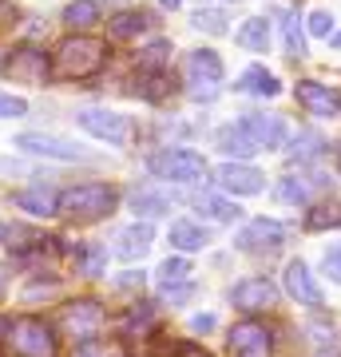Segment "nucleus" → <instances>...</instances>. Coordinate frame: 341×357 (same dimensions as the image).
<instances>
[{
  "mask_svg": "<svg viewBox=\"0 0 341 357\" xmlns=\"http://www.w3.org/2000/svg\"><path fill=\"white\" fill-rule=\"evenodd\" d=\"M227 354L230 357H270L274 354V337L262 321H238L227 337Z\"/></svg>",
  "mask_w": 341,
  "mask_h": 357,
  "instance_id": "1a4fd4ad",
  "label": "nucleus"
},
{
  "mask_svg": "<svg viewBox=\"0 0 341 357\" xmlns=\"http://www.w3.org/2000/svg\"><path fill=\"white\" fill-rule=\"evenodd\" d=\"M103 60H107V48H103L100 40L72 36V40H63L60 48H56L52 72H56L60 79H88L103 68Z\"/></svg>",
  "mask_w": 341,
  "mask_h": 357,
  "instance_id": "f257e3e1",
  "label": "nucleus"
},
{
  "mask_svg": "<svg viewBox=\"0 0 341 357\" xmlns=\"http://www.w3.org/2000/svg\"><path fill=\"white\" fill-rule=\"evenodd\" d=\"M230 302H234L242 314H262V310H270L278 302V286L270 278H246L230 290Z\"/></svg>",
  "mask_w": 341,
  "mask_h": 357,
  "instance_id": "f8f14e48",
  "label": "nucleus"
},
{
  "mask_svg": "<svg viewBox=\"0 0 341 357\" xmlns=\"http://www.w3.org/2000/svg\"><path fill=\"white\" fill-rule=\"evenodd\" d=\"M107 28H112L115 40H135L143 28H147V16H143V13H119V16L107 20Z\"/></svg>",
  "mask_w": 341,
  "mask_h": 357,
  "instance_id": "a878e982",
  "label": "nucleus"
},
{
  "mask_svg": "<svg viewBox=\"0 0 341 357\" xmlns=\"http://www.w3.org/2000/svg\"><path fill=\"white\" fill-rule=\"evenodd\" d=\"M310 32H314V36H329V32H333V16H329V13H314V16H310Z\"/></svg>",
  "mask_w": 341,
  "mask_h": 357,
  "instance_id": "58836bf2",
  "label": "nucleus"
},
{
  "mask_svg": "<svg viewBox=\"0 0 341 357\" xmlns=\"http://www.w3.org/2000/svg\"><path fill=\"white\" fill-rule=\"evenodd\" d=\"M115 286H119V290H131V286H143V278H139V274H123Z\"/></svg>",
  "mask_w": 341,
  "mask_h": 357,
  "instance_id": "37998d69",
  "label": "nucleus"
},
{
  "mask_svg": "<svg viewBox=\"0 0 341 357\" xmlns=\"http://www.w3.org/2000/svg\"><path fill=\"white\" fill-rule=\"evenodd\" d=\"M79 128L91 131L96 139H107L112 147H123V143H131V135H135V128H131V119L119 112H100V107H88V112H79Z\"/></svg>",
  "mask_w": 341,
  "mask_h": 357,
  "instance_id": "6e6552de",
  "label": "nucleus"
},
{
  "mask_svg": "<svg viewBox=\"0 0 341 357\" xmlns=\"http://www.w3.org/2000/svg\"><path fill=\"white\" fill-rule=\"evenodd\" d=\"M282 234H286V230H282L278 222H270V218H254L250 227L238 230L234 246L246 250V255H274V250L282 246Z\"/></svg>",
  "mask_w": 341,
  "mask_h": 357,
  "instance_id": "9b49d317",
  "label": "nucleus"
},
{
  "mask_svg": "<svg viewBox=\"0 0 341 357\" xmlns=\"http://www.w3.org/2000/svg\"><path fill=\"white\" fill-rule=\"evenodd\" d=\"M215 143H218V151L222 155H234V159H246V155L258 151V143H254L242 128H218Z\"/></svg>",
  "mask_w": 341,
  "mask_h": 357,
  "instance_id": "aec40b11",
  "label": "nucleus"
},
{
  "mask_svg": "<svg viewBox=\"0 0 341 357\" xmlns=\"http://www.w3.org/2000/svg\"><path fill=\"white\" fill-rule=\"evenodd\" d=\"M187 274H190V262L187 258H167L163 266H159V286H183L187 282Z\"/></svg>",
  "mask_w": 341,
  "mask_h": 357,
  "instance_id": "2f4dec72",
  "label": "nucleus"
},
{
  "mask_svg": "<svg viewBox=\"0 0 341 357\" xmlns=\"http://www.w3.org/2000/svg\"><path fill=\"white\" fill-rule=\"evenodd\" d=\"M115 203H119V195L107 183H84V187H72L60 195V215L72 222H96V218L112 215Z\"/></svg>",
  "mask_w": 341,
  "mask_h": 357,
  "instance_id": "f03ea898",
  "label": "nucleus"
},
{
  "mask_svg": "<svg viewBox=\"0 0 341 357\" xmlns=\"http://www.w3.org/2000/svg\"><path fill=\"white\" fill-rule=\"evenodd\" d=\"M333 48H341V32H338V36H333Z\"/></svg>",
  "mask_w": 341,
  "mask_h": 357,
  "instance_id": "49530a36",
  "label": "nucleus"
},
{
  "mask_svg": "<svg viewBox=\"0 0 341 357\" xmlns=\"http://www.w3.org/2000/svg\"><path fill=\"white\" fill-rule=\"evenodd\" d=\"M195 298V286H167V302H187Z\"/></svg>",
  "mask_w": 341,
  "mask_h": 357,
  "instance_id": "ea45409f",
  "label": "nucleus"
},
{
  "mask_svg": "<svg viewBox=\"0 0 341 357\" xmlns=\"http://www.w3.org/2000/svg\"><path fill=\"white\" fill-rule=\"evenodd\" d=\"M131 203H135V211L147 215V218L167 215V211H171V199H163V195H155V191H135V195H131Z\"/></svg>",
  "mask_w": 341,
  "mask_h": 357,
  "instance_id": "c756f323",
  "label": "nucleus"
},
{
  "mask_svg": "<svg viewBox=\"0 0 341 357\" xmlns=\"http://www.w3.org/2000/svg\"><path fill=\"white\" fill-rule=\"evenodd\" d=\"M63 24L76 28V32L100 24V4H96V0H72V4H68V13H63Z\"/></svg>",
  "mask_w": 341,
  "mask_h": 357,
  "instance_id": "b1692460",
  "label": "nucleus"
},
{
  "mask_svg": "<svg viewBox=\"0 0 341 357\" xmlns=\"http://www.w3.org/2000/svg\"><path fill=\"white\" fill-rule=\"evenodd\" d=\"M282 44H286L290 56H305V32H302V16L298 13H290L282 20Z\"/></svg>",
  "mask_w": 341,
  "mask_h": 357,
  "instance_id": "c85d7f7f",
  "label": "nucleus"
},
{
  "mask_svg": "<svg viewBox=\"0 0 341 357\" xmlns=\"http://www.w3.org/2000/svg\"><path fill=\"white\" fill-rule=\"evenodd\" d=\"M167 52H171V48H167L163 40H155L151 48H147V52L139 56V68H143V72H163V64H167Z\"/></svg>",
  "mask_w": 341,
  "mask_h": 357,
  "instance_id": "72a5a7b5",
  "label": "nucleus"
},
{
  "mask_svg": "<svg viewBox=\"0 0 341 357\" xmlns=\"http://www.w3.org/2000/svg\"><path fill=\"white\" fill-rule=\"evenodd\" d=\"M321 187H329L321 175H310V178L290 175V178H282L278 187H274V199H278V203H310V195L321 191Z\"/></svg>",
  "mask_w": 341,
  "mask_h": 357,
  "instance_id": "a211bd4d",
  "label": "nucleus"
},
{
  "mask_svg": "<svg viewBox=\"0 0 341 357\" xmlns=\"http://www.w3.org/2000/svg\"><path fill=\"white\" fill-rule=\"evenodd\" d=\"M187 84L195 100H215L222 84V60L211 48H199L187 56Z\"/></svg>",
  "mask_w": 341,
  "mask_h": 357,
  "instance_id": "20e7f679",
  "label": "nucleus"
},
{
  "mask_svg": "<svg viewBox=\"0 0 341 357\" xmlns=\"http://www.w3.org/2000/svg\"><path fill=\"white\" fill-rule=\"evenodd\" d=\"M103 326V310L91 302V298H79V302H68L60 314V330L63 337H72V342H91Z\"/></svg>",
  "mask_w": 341,
  "mask_h": 357,
  "instance_id": "423d86ee",
  "label": "nucleus"
},
{
  "mask_svg": "<svg viewBox=\"0 0 341 357\" xmlns=\"http://www.w3.org/2000/svg\"><path fill=\"white\" fill-rule=\"evenodd\" d=\"M151 250V227L147 222H131L115 234V258H123V262H135Z\"/></svg>",
  "mask_w": 341,
  "mask_h": 357,
  "instance_id": "f3484780",
  "label": "nucleus"
},
{
  "mask_svg": "<svg viewBox=\"0 0 341 357\" xmlns=\"http://www.w3.org/2000/svg\"><path fill=\"white\" fill-rule=\"evenodd\" d=\"M206 243H211V234H206L199 222H187V218L171 222V246H175V250H202Z\"/></svg>",
  "mask_w": 341,
  "mask_h": 357,
  "instance_id": "6ab92c4d",
  "label": "nucleus"
},
{
  "mask_svg": "<svg viewBox=\"0 0 341 357\" xmlns=\"http://www.w3.org/2000/svg\"><path fill=\"white\" fill-rule=\"evenodd\" d=\"M4 76H13L16 84H32V88H44L52 76V60L40 48H13L8 60H4Z\"/></svg>",
  "mask_w": 341,
  "mask_h": 357,
  "instance_id": "39448f33",
  "label": "nucleus"
},
{
  "mask_svg": "<svg viewBox=\"0 0 341 357\" xmlns=\"http://www.w3.org/2000/svg\"><path fill=\"white\" fill-rule=\"evenodd\" d=\"M175 357H211V354H206L202 345H195V342H183V345L175 349Z\"/></svg>",
  "mask_w": 341,
  "mask_h": 357,
  "instance_id": "a19ab883",
  "label": "nucleus"
},
{
  "mask_svg": "<svg viewBox=\"0 0 341 357\" xmlns=\"http://www.w3.org/2000/svg\"><path fill=\"white\" fill-rule=\"evenodd\" d=\"M238 91H246V96H278V79L266 68H246L238 76Z\"/></svg>",
  "mask_w": 341,
  "mask_h": 357,
  "instance_id": "5701e85b",
  "label": "nucleus"
},
{
  "mask_svg": "<svg viewBox=\"0 0 341 357\" xmlns=\"http://www.w3.org/2000/svg\"><path fill=\"white\" fill-rule=\"evenodd\" d=\"M16 206L28 211V215H36V218L60 215V199H56L52 191H20V195H16Z\"/></svg>",
  "mask_w": 341,
  "mask_h": 357,
  "instance_id": "412c9836",
  "label": "nucleus"
},
{
  "mask_svg": "<svg viewBox=\"0 0 341 357\" xmlns=\"http://www.w3.org/2000/svg\"><path fill=\"white\" fill-rule=\"evenodd\" d=\"M163 4H167V8H179V0H163Z\"/></svg>",
  "mask_w": 341,
  "mask_h": 357,
  "instance_id": "a18cd8bd",
  "label": "nucleus"
},
{
  "mask_svg": "<svg viewBox=\"0 0 341 357\" xmlns=\"http://www.w3.org/2000/svg\"><path fill=\"white\" fill-rule=\"evenodd\" d=\"M151 171L159 178H171V183H199L206 175V163H202L199 151H187V147H175V151H163L151 159Z\"/></svg>",
  "mask_w": 341,
  "mask_h": 357,
  "instance_id": "0eeeda50",
  "label": "nucleus"
},
{
  "mask_svg": "<svg viewBox=\"0 0 341 357\" xmlns=\"http://www.w3.org/2000/svg\"><path fill=\"white\" fill-rule=\"evenodd\" d=\"M167 91H171V79H167V72H147V84L139 88L143 100H163Z\"/></svg>",
  "mask_w": 341,
  "mask_h": 357,
  "instance_id": "f704fd0d",
  "label": "nucleus"
},
{
  "mask_svg": "<svg viewBox=\"0 0 341 357\" xmlns=\"http://www.w3.org/2000/svg\"><path fill=\"white\" fill-rule=\"evenodd\" d=\"M321 270H326L333 282H341V246H329L326 258H321Z\"/></svg>",
  "mask_w": 341,
  "mask_h": 357,
  "instance_id": "4c0bfd02",
  "label": "nucleus"
},
{
  "mask_svg": "<svg viewBox=\"0 0 341 357\" xmlns=\"http://www.w3.org/2000/svg\"><path fill=\"white\" fill-rule=\"evenodd\" d=\"M195 24L199 28H206V32H215V36H222V32H227V16L222 13H195Z\"/></svg>",
  "mask_w": 341,
  "mask_h": 357,
  "instance_id": "c9c22d12",
  "label": "nucleus"
},
{
  "mask_svg": "<svg viewBox=\"0 0 341 357\" xmlns=\"http://www.w3.org/2000/svg\"><path fill=\"white\" fill-rule=\"evenodd\" d=\"M298 103H302L310 115H321V119H333L341 112V96L338 91H329L326 84H317V79H298V88H294Z\"/></svg>",
  "mask_w": 341,
  "mask_h": 357,
  "instance_id": "ddd939ff",
  "label": "nucleus"
},
{
  "mask_svg": "<svg viewBox=\"0 0 341 357\" xmlns=\"http://www.w3.org/2000/svg\"><path fill=\"white\" fill-rule=\"evenodd\" d=\"M24 112H28L24 100H16V96H4V91H0V119H20Z\"/></svg>",
  "mask_w": 341,
  "mask_h": 357,
  "instance_id": "e433bc0d",
  "label": "nucleus"
},
{
  "mask_svg": "<svg viewBox=\"0 0 341 357\" xmlns=\"http://www.w3.org/2000/svg\"><path fill=\"white\" fill-rule=\"evenodd\" d=\"M286 290H290V298H298L302 306H321V286L314 282V274H310V266H305L302 258H294V262H286Z\"/></svg>",
  "mask_w": 341,
  "mask_h": 357,
  "instance_id": "4468645a",
  "label": "nucleus"
},
{
  "mask_svg": "<svg viewBox=\"0 0 341 357\" xmlns=\"http://www.w3.org/2000/svg\"><path fill=\"white\" fill-rule=\"evenodd\" d=\"M190 330H195V333L215 330V318H211V314H195V318H190Z\"/></svg>",
  "mask_w": 341,
  "mask_h": 357,
  "instance_id": "79ce46f5",
  "label": "nucleus"
},
{
  "mask_svg": "<svg viewBox=\"0 0 341 357\" xmlns=\"http://www.w3.org/2000/svg\"><path fill=\"white\" fill-rule=\"evenodd\" d=\"M234 40H238L246 52H266V44H270V24H266V16H250V20L234 32Z\"/></svg>",
  "mask_w": 341,
  "mask_h": 357,
  "instance_id": "4be33fe9",
  "label": "nucleus"
},
{
  "mask_svg": "<svg viewBox=\"0 0 341 357\" xmlns=\"http://www.w3.org/2000/svg\"><path fill=\"white\" fill-rule=\"evenodd\" d=\"M310 230H341V203H317L305 218Z\"/></svg>",
  "mask_w": 341,
  "mask_h": 357,
  "instance_id": "cd10ccee",
  "label": "nucleus"
},
{
  "mask_svg": "<svg viewBox=\"0 0 341 357\" xmlns=\"http://www.w3.org/2000/svg\"><path fill=\"white\" fill-rule=\"evenodd\" d=\"M246 135H250L258 147H278L282 139H286V123H282L278 115H258V112H250V115H242V123H238Z\"/></svg>",
  "mask_w": 341,
  "mask_h": 357,
  "instance_id": "dca6fc26",
  "label": "nucleus"
},
{
  "mask_svg": "<svg viewBox=\"0 0 341 357\" xmlns=\"http://www.w3.org/2000/svg\"><path fill=\"white\" fill-rule=\"evenodd\" d=\"M103 262H107V250H103L100 243H88V246H84V255H79V274L100 278V274H103Z\"/></svg>",
  "mask_w": 341,
  "mask_h": 357,
  "instance_id": "7c9ffc66",
  "label": "nucleus"
},
{
  "mask_svg": "<svg viewBox=\"0 0 341 357\" xmlns=\"http://www.w3.org/2000/svg\"><path fill=\"white\" fill-rule=\"evenodd\" d=\"M195 203H199L202 215H206V218H215V222H234V218L242 215V211H238L234 203H230V199H218V195H199Z\"/></svg>",
  "mask_w": 341,
  "mask_h": 357,
  "instance_id": "393cba45",
  "label": "nucleus"
},
{
  "mask_svg": "<svg viewBox=\"0 0 341 357\" xmlns=\"http://www.w3.org/2000/svg\"><path fill=\"white\" fill-rule=\"evenodd\" d=\"M321 147H326V139H321L317 131H298V135H294V147H290V159L310 163V159H317V155H321Z\"/></svg>",
  "mask_w": 341,
  "mask_h": 357,
  "instance_id": "bb28decb",
  "label": "nucleus"
},
{
  "mask_svg": "<svg viewBox=\"0 0 341 357\" xmlns=\"http://www.w3.org/2000/svg\"><path fill=\"white\" fill-rule=\"evenodd\" d=\"M16 147H20V151H28V155H48V159H60V163L88 159L76 143L60 139V135H44V131H24V135H16Z\"/></svg>",
  "mask_w": 341,
  "mask_h": 357,
  "instance_id": "9d476101",
  "label": "nucleus"
},
{
  "mask_svg": "<svg viewBox=\"0 0 341 357\" xmlns=\"http://www.w3.org/2000/svg\"><path fill=\"white\" fill-rule=\"evenodd\" d=\"M72 357H123V345H119V342H100V337H91V342H79Z\"/></svg>",
  "mask_w": 341,
  "mask_h": 357,
  "instance_id": "473e14b6",
  "label": "nucleus"
},
{
  "mask_svg": "<svg viewBox=\"0 0 341 357\" xmlns=\"http://www.w3.org/2000/svg\"><path fill=\"white\" fill-rule=\"evenodd\" d=\"M262 171H254V167L246 163H227V167H218V187L230 195H258L266 187L262 183Z\"/></svg>",
  "mask_w": 341,
  "mask_h": 357,
  "instance_id": "2eb2a0df",
  "label": "nucleus"
},
{
  "mask_svg": "<svg viewBox=\"0 0 341 357\" xmlns=\"http://www.w3.org/2000/svg\"><path fill=\"white\" fill-rule=\"evenodd\" d=\"M4 357H56V333L40 318H16L4 333Z\"/></svg>",
  "mask_w": 341,
  "mask_h": 357,
  "instance_id": "7ed1b4c3",
  "label": "nucleus"
},
{
  "mask_svg": "<svg viewBox=\"0 0 341 357\" xmlns=\"http://www.w3.org/2000/svg\"><path fill=\"white\" fill-rule=\"evenodd\" d=\"M4 333H8V321L0 318V342H4Z\"/></svg>",
  "mask_w": 341,
  "mask_h": 357,
  "instance_id": "c03bdc74",
  "label": "nucleus"
}]
</instances>
